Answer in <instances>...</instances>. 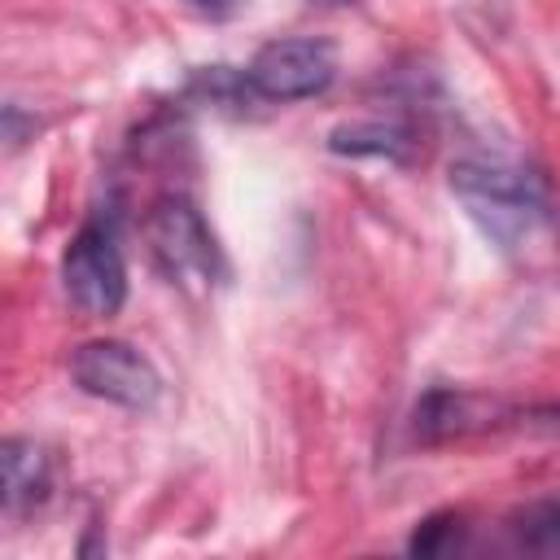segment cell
I'll list each match as a JSON object with an SVG mask.
<instances>
[{
  "instance_id": "1",
  "label": "cell",
  "mask_w": 560,
  "mask_h": 560,
  "mask_svg": "<svg viewBox=\"0 0 560 560\" xmlns=\"http://www.w3.org/2000/svg\"><path fill=\"white\" fill-rule=\"evenodd\" d=\"M451 197L464 206L472 228L512 258L547 245L556 232L551 184L521 158H459L451 162Z\"/></svg>"
},
{
  "instance_id": "2",
  "label": "cell",
  "mask_w": 560,
  "mask_h": 560,
  "mask_svg": "<svg viewBox=\"0 0 560 560\" xmlns=\"http://www.w3.org/2000/svg\"><path fill=\"white\" fill-rule=\"evenodd\" d=\"M144 241H149L158 271L188 293H206L228 280V258H223L206 214L197 210V201L184 192H166L149 206Z\"/></svg>"
},
{
  "instance_id": "3",
  "label": "cell",
  "mask_w": 560,
  "mask_h": 560,
  "mask_svg": "<svg viewBox=\"0 0 560 560\" xmlns=\"http://www.w3.org/2000/svg\"><path fill=\"white\" fill-rule=\"evenodd\" d=\"M61 289L88 319H109L127 302V262L118 232L101 219H88L61 254Z\"/></svg>"
},
{
  "instance_id": "4",
  "label": "cell",
  "mask_w": 560,
  "mask_h": 560,
  "mask_svg": "<svg viewBox=\"0 0 560 560\" xmlns=\"http://www.w3.org/2000/svg\"><path fill=\"white\" fill-rule=\"evenodd\" d=\"M70 381L88 398H101V402H114L127 411H153L162 398V376H158L153 359L118 337L83 341L70 354Z\"/></svg>"
},
{
  "instance_id": "5",
  "label": "cell",
  "mask_w": 560,
  "mask_h": 560,
  "mask_svg": "<svg viewBox=\"0 0 560 560\" xmlns=\"http://www.w3.org/2000/svg\"><path fill=\"white\" fill-rule=\"evenodd\" d=\"M337 79V44L324 35L271 39L245 66V83L258 101H306L328 92Z\"/></svg>"
},
{
  "instance_id": "6",
  "label": "cell",
  "mask_w": 560,
  "mask_h": 560,
  "mask_svg": "<svg viewBox=\"0 0 560 560\" xmlns=\"http://www.w3.org/2000/svg\"><path fill=\"white\" fill-rule=\"evenodd\" d=\"M508 420H521V411L503 407L499 398L468 394V389H455V385H433L411 407V438L420 446H442V442H455V438H468V433L499 429Z\"/></svg>"
},
{
  "instance_id": "7",
  "label": "cell",
  "mask_w": 560,
  "mask_h": 560,
  "mask_svg": "<svg viewBox=\"0 0 560 560\" xmlns=\"http://www.w3.org/2000/svg\"><path fill=\"white\" fill-rule=\"evenodd\" d=\"M416 127L407 118H354L328 131V153L337 158H381V162H411L416 158Z\"/></svg>"
},
{
  "instance_id": "8",
  "label": "cell",
  "mask_w": 560,
  "mask_h": 560,
  "mask_svg": "<svg viewBox=\"0 0 560 560\" xmlns=\"http://www.w3.org/2000/svg\"><path fill=\"white\" fill-rule=\"evenodd\" d=\"M0 468H4V512L9 516L35 512L48 499V490H52V455L35 438H4Z\"/></svg>"
},
{
  "instance_id": "9",
  "label": "cell",
  "mask_w": 560,
  "mask_h": 560,
  "mask_svg": "<svg viewBox=\"0 0 560 560\" xmlns=\"http://www.w3.org/2000/svg\"><path fill=\"white\" fill-rule=\"evenodd\" d=\"M512 534L521 551L534 556H560V494L529 503L525 512L512 516Z\"/></svg>"
},
{
  "instance_id": "10",
  "label": "cell",
  "mask_w": 560,
  "mask_h": 560,
  "mask_svg": "<svg viewBox=\"0 0 560 560\" xmlns=\"http://www.w3.org/2000/svg\"><path fill=\"white\" fill-rule=\"evenodd\" d=\"M464 542H468V521L459 512H433V516L416 521V529L407 538V551L420 556V560H442V556L464 551Z\"/></svg>"
},
{
  "instance_id": "11",
  "label": "cell",
  "mask_w": 560,
  "mask_h": 560,
  "mask_svg": "<svg viewBox=\"0 0 560 560\" xmlns=\"http://www.w3.org/2000/svg\"><path fill=\"white\" fill-rule=\"evenodd\" d=\"M184 4H192L197 13H206V18H214V22H228V18H236L249 0H184Z\"/></svg>"
}]
</instances>
